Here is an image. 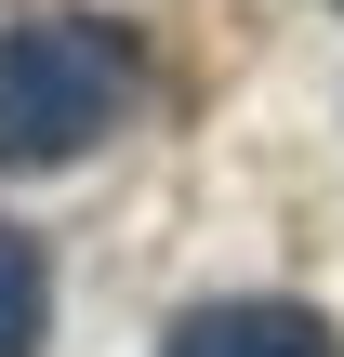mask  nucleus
<instances>
[{
	"label": "nucleus",
	"instance_id": "nucleus-1",
	"mask_svg": "<svg viewBox=\"0 0 344 357\" xmlns=\"http://www.w3.org/2000/svg\"><path fill=\"white\" fill-rule=\"evenodd\" d=\"M146 106V40L119 13H13L0 26V172H66Z\"/></svg>",
	"mask_w": 344,
	"mask_h": 357
},
{
	"label": "nucleus",
	"instance_id": "nucleus-2",
	"mask_svg": "<svg viewBox=\"0 0 344 357\" xmlns=\"http://www.w3.org/2000/svg\"><path fill=\"white\" fill-rule=\"evenodd\" d=\"M159 357H344V331L292 291H212L159 331Z\"/></svg>",
	"mask_w": 344,
	"mask_h": 357
},
{
	"label": "nucleus",
	"instance_id": "nucleus-3",
	"mask_svg": "<svg viewBox=\"0 0 344 357\" xmlns=\"http://www.w3.org/2000/svg\"><path fill=\"white\" fill-rule=\"evenodd\" d=\"M53 344V265L27 225H0V357H40Z\"/></svg>",
	"mask_w": 344,
	"mask_h": 357
}]
</instances>
